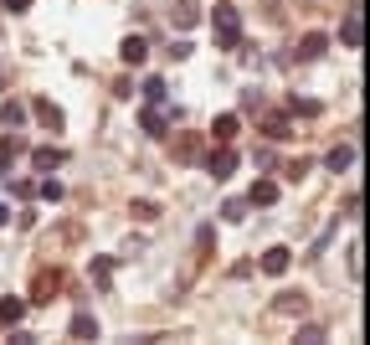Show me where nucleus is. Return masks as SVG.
<instances>
[{"label": "nucleus", "instance_id": "11", "mask_svg": "<svg viewBox=\"0 0 370 345\" xmlns=\"http://www.w3.org/2000/svg\"><path fill=\"white\" fill-rule=\"evenodd\" d=\"M232 170H236V155H232V149H216V155H211V176H216V181H227Z\"/></svg>", "mask_w": 370, "mask_h": 345}, {"label": "nucleus", "instance_id": "3", "mask_svg": "<svg viewBox=\"0 0 370 345\" xmlns=\"http://www.w3.org/2000/svg\"><path fill=\"white\" fill-rule=\"evenodd\" d=\"M288 268H293V253H288V248H268V253H263V273L283 278Z\"/></svg>", "mask_w": 370, "mask_h": 345}, {"label": "nucleus", "instance_id": "15", "mask_svg": "<svg viewBox=\"0 0 370 345\" xmlns=\"http://www.w3.org/2000/svg\"><path fill=\"white\" fill-rule=\"evenodd\" d=\"M93 335H98V319L93 314H77L72 319V340H93Z\"/></svg>", "mask_w": 370, "mask_h": 345}, {"label": "nucleus", "instance_id": "21", "mask_svg": "<svg viewBox=\"0 0 370 345\" xmlns=\"http://www.w3.org/2000/svg\"><path fill=\"white\" fill-rule=\"evenodd\" d=\"M170 57H175V62H185V57H190V41H185V36H175V47H170Z\"/></svg>", "mask_w": 370, "mask_h": 345}, {"label": "nucleus", "instance_id": "20", "mask_svg": "<svg viewBox=\"0 0 370 345\" xmlns=\"http://www.w3.org/2000/svg\"><path fill=\"white\" fill-rule=\"evenodd\" d=\"M108 273H114V263H108V258H93V284H108Z\"/></svg>", "mask_w": 370, "mask_h": 345}, {"label": "nucleus", "instance_id": "4", "mask_svg": "<svg viewBox=\"0 0 370 345\" xmlns=\"http://www.w3.org/2000/svg\"><path fill=\"white\" fill-rule=\"evenodd\" d=\"M62 160H67V155H62V149H57V144H41V149H36V155H31V165L41 170V176H52V170H57Z\"/></svg>", "mask_w": 370, "mask_h": 345}, {"label": "nucleus", "instance_id": "24", "mask_svg": "<svg viewBox=\"0 0 370 345\" xmlns=\"http://www.w3.org/2000/svg\"><path fill=\"white\" fill-rule=\"evenodd\" d=\"M6 222H11V206H0V227H6Z\"/></svg>", "mask_w": 370, "mask_h": 345}, {"label": "nucleus", "instance_id": "12", "mask_svg": "<svg viewBox=\"0 0 370 345\" xmlns=\"http://www.w3.org/2000/svg\"><path fill=\"white\" fill-rule=\"evenodd\" d=\"M26 314V299H0V325H21Z\"/></svg>", "mask_w": 370, "mask_h": 345}, {"label": "nucleus", "instance_id": "8", "mask_svg": "<svg viewBox=\"0 0 370 345\" xmlns=\"http://www.w3.org/2000/svg\"><path fill=\"white\" fill-rule=\"evenodd\" d=\"M339 41H344V47H350V52L360 47V6H355L350 16H344V26H339Z\"/></svg>", "mask_w": 370, "mask_h": 345}, {"label": "nucleus", "instance_id": "2", "mask_svg": "<svg viewBox=\"0 0 370 345\" xmlns=\"http://www.w3.org/2000/svg\"><path fill=\"white\" fill-rule=\"evenodd\" d=\"M170 119H175V109H160V103H149V109L139 114V129H144V134H165Z\"/></svg>", "mask_w": 370, "mask_h": 345}, {"label": "nucleus", "instance_id": "19", "mask_svg": "<svg viewBox=\"0 0 370 345\" xmlns=\"http://www.w3.org/2000/svg\"><path fill=\"white\" fill-rule=\"evenodd\" d=\"M36 191H41V201H62V181H52V176H47V181H41Z\"/></svg>", "mask_w": 370, "mask_h": 345}, {"label": "nucleus", "instance_id": "1", "mask_svg": "<svg viewBox=\"0 0 370 345\" xmlns=\"http://www.w3.org/2000/svg\"><path fill=\"white\" fill-rule=\"evenodd\" d=\"M211 31H216V41H222V47H236V41H242V11L222 0V6L211 11Z\"/></svg>", "mask_w": 370, "mask_h": 345}, {"label": "nucleus", "instance_id": "10", "mask_svg": "<svg viewBox=\"0 0 370 345\" xmlns=\"http://www.w3.org/2000/svg\"><path fill=\"white\" fill-rule=\"evenodd\" d=\"M273 201H278V181H257L247 196V206H273Z\"/></svg>", "mask_w": 370, "mask_h": 345}, {"label": "nucleus", "instance_id": "14", "mask_svg": "<svg viewBox=\"0 0 370 345\" xmlns=\"http://www.w3.org/2000/svg\"><path fill=\"white\" fill-rule=\"evenodd\" d=\"M330 170H350L355 165V144H339V149H330V160H324Z\"/></svg>", "mask_w": 370, "mask_h": 345}, {"label": "nucleus", "instance_id": "16", "mask_svg": "<svg viewBox=\"0 0 370 345\" xmlns=\"http://www.w3.org/2000/svg\"><path fill=\"white\" fill-rule=\"evenodd\" d=\"M0 124H6V129H21V124H26V109H21V103L11 98L6 109H0Z\"/></svg>", "mask_w": 370, "mask_h": 345}, {"label": "nucleus", "instance_id": "13", "mask_svg": "<svg viewBox=\"0 0 370 345\" xmlns=\"http://www.w3.org/2000/svg\"><path fill=\"white\" fill-rule=\"evenodd\" d=\"M36 119L47 124V129H62V109H57L52 98H36Z\"/></svg>", "mask_w": 370, "mask_h": 345}, {"label": "nucleus", "instance_id": "23", "mask_svg": "<svg viewBox=\"0 0 370 345\" xmlns=\"http://www.w3.org/2000/svg\"><path fill=\"white\" fill-rule=\"evenodd\" d=\"M31 6V0H6V11H26Z\"/></svg>", "mask_w": 370, "mask_h": 345}, {"label": "nucleus", "instance_id": "17", "mask_svg": "<svg viewBox=\"0 0 370 345\" xmlns=\"http://www.w3.org/2000/svg\"><path fill=\"white\" fill-rule=\"evenodd\" d=\"M165 78H144V103H165Z\"/></svg>", "mask_w": 370, "mask_h": 345}, {"label": "nucleus", "instance_id": "5", "mask_svg": "<svg viewBox=\"0 0 370 345\" xmlns=\"http://www.w3.org/2000/svg\"><path fill=\"white\" fill-rule=\"evenodd\" d=\"M119 57L129 62V68H139V62L149 57V41H144V36H124V47H119Z\"/></svg>", "mask_w": 370, "mask_h": 345}, {"label": "nucleus", "instance_id": "7", "mask_svg": "<svg viewBox=\"0 0 370 345\" xmlns=\"http://www.w3.org/2000/svg\"><path fill=\"white\" fill-rule=\"evenodd\" d=\"M324 47H330V36H319V31H309V36L298 41V57H303V62H314V57H324Z\"/></svg>", "mask_w": 370, "mask_h": 345}, {"label": "nucleus", "instance_id": "6", "mask_svg": "<svg viewBox=\"0 0 370 345\" xmlns=\"http://www.w3.org/2000/svg\"><path fill=\"white\" fill-rule=\"evenodd\" d=\"M170 21H175V31H190L195 21H201V6H195V0H180V6L170 11Z\"/></svg>", "mask_w": 370, "mask_h": 345}, {"label": "nucleus", "instance_id": "22", "mask_svg": "<svg viewBox=\"0 0 370 345\" xmlns=\"http://www.w3.org/2000/svg\"><path fill=\"white\" fill-rule=\"evenodd\" d=\"M11 170V144H0V176Z\"/></svg>", "mask_w": 370, "mask_h": 345}, {"label": "nucleus", "instance_id": "18", "mask_svg": "<svg viewBox=\"0 0 370 345\" xmlns=\"http://www.w3.org/2000/svg\"><path fill=\"white\" fill-rule=\"evenodd\" d=\"M222 217H227V222H247V201H227Z\"/></svg>", "mask_w": 370, "mask_h": 345}, {"label": "nucleus", "instance_id": "9", "mask_svg": "<svg viewBox=\"0 0 370 345\" xmlns=\"http://www.w3.org/2000/svg\"><path fill=\"white\" fill-rule=\"evenodd\" d=\"M236 129H242V119H236V114H216V124H211V134H216V139L227 144V139H236Z\"/></svg>", "mask_w": 370, "mask_h": 345}]
</instances>
